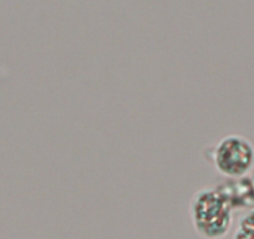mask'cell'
<instances>
[{"mask_svg":"<svg viewBox=\"0 0 254 239\" xmlns=\"http://www.w3.org/2000/svg\"><path fill=\"white\" fill-rule=\"evenodd\" d=\"M214 167L227 178L247 176L254 166V146L241 135H228L216 145L212 155Z\"/></svg>","mask_w":254,"mask_h":239,"instance_id":"cell-2","label":"cell"},{"mask_svg":"<svg viewBox=\"0 0 254 239\" xmlns=\"http://www.w3.org/2000/svg\"><path fill=\"white\" fill-rule=\"evenodd\" d=\"M233 211L251 209L254 207V183L247 176L228 178L216 187Z\"/></svg>","mask_w":254,"mask_h":239,"instance_id":"cell-3","label":"cell"},{"mask_svg":"<svg viewBox=\"0 0 254 239\" xmlns=\"http://www.w3.org/2000/svg\"><path fill=\"white\" fill-rule=\"evenodd\" d=\"M233 239H254V208H251L239 221Z\"/></svg>","mask_w":254,"mask_h":239,"instance_id":"cell-4","label":"cell"},{"mask_svg":"<svg viewBox=\"0 0 254 239\" xmlns=\"http://www.w3.org/2000/svg\"><path fill=\"white\" fill-rule=\"evenodd\" d=\"M193 228L204 239H223L233 223V209L216 188L199 189L190 206Z\"/></svg>","mask_w":254,"mask_h":239,"instance_id":"cell-1","label":"cell"},{"mask_svg":"<svg viewBox=\"0 0 254 239\" xmlns=\"http://www.w3.org/2000/svg\"><path fill=\"white\" fill-rule=\"evenodd\" d=\"M252 179H253V183H254V173H253V177H252Z\"/></svg>","mask_w":254,"mask_h":239,"instance_id":"cell-5","label":"cell"}]
</instances>
